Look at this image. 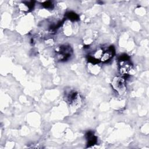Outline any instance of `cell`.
Returning a JSON list of instances; mask_svg holds the SVG:
<instances>
[{
    "label": "cell",
    "mask_w": 149,
    "mask_h": 149,
    "mask_svg": "<svg viewBox=\"0 0 149 149\" xmlns=\"http://www.w3.org/2000/svg\"><path fill=\"white\" fill-rule=\"evenodd\" d=\"M119 72L122 75L127 76L131 75L133 73L134 70L133 66L130 62L129 61V59L126 55L121 56L120 59H119Z\"/></svg>",
    "instance_id": "cell-1"
},
{
    "label": "cell",
    "mask_w": 149,
    "mask_h": 149,
    "mask_svg": "<svg viewBox=\"0 0 149 149\" xmlns=\"http://www.w3.org/2000/svg\"><path fill=\"white\" fill-rule=\"evenodd\" d=\"M113 88L120 95L123 94L126 91V81L123 77H115L111 83Z\"/></svg>",
    "instance_id": "cell-2"
},
{
    "label": "cell",
    "mask_w": 149,
    "mask_h": 149,
    "mask_svg": "<svg viewBox=\"0 0 149 149\" xmlns=\"http://www.w3.org/2000/svg\"><path fill=\"white\" fill-rule=\"evenodd\" d=\"M70 105L74 108H79L81 104V99L78 93L73 92L68 97Z\"/></svg>",
    "instance_id": "cell-3"
},
{
    "label": "cell",
    "mask_w": 149,
    "mask_h": 149,
    "mask_svg": "<svg viewBox=\"0 0 149 149\" xmlns=\"http://www.w3.org/2000/svg\"><path fill=\"white\" fill-rule=\"evenodd\" d=\"M114 51L115 50L112 47H109L107 51L103 52L100 61L102 62H105L110 60L114 54V52H115Z\"/></svg>",
    "instance_id": "cell-4"
},
{
    "label": "cell",
    "mask_w": 149,
    "mask_h": 149,
    "mask_svg": "<svg viewBox=\"0 0 149 149\" xmlns=\"http://www.w3.org/2000/svg\"><path fill=\"white\" fill-rule=\"evenodd\" d=\"M67 17L68 19H69V20H72V21H76L77 20H78L79 17L77 16V14H76L74 12H69L67 13Z\"/></svg>",
    "instance_id": "cell-5"
},
{
    "label": "cell",
    "mask_w": 149,
    "mask_h": 149,
    "mask_svg": "<svg viewBox=\"0 0 149 149\" xmlns=\"http://www.w3.org/2000/svg\"><path fill=\"white\" fill-rule=\"evenodd\" d=\"M42 6L45 8H51L52 6V3L51 2L46 1L42 3Z\"/></svg>",
    "instance_id": "cell-6"
}]
</instances>
